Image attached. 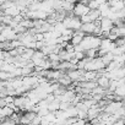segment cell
I'll use <instances>...</instances> for the list:
<instances>
[{"mask_svg": "<svg viewBox=\"0 0 125 125\" xmlns=\"http://www.w3.org/2000/svg\"><path fill=\"white\" fill-rule=\"evenodd\" d=\"M101 41H102V39H101L99 37H97V36L86 34V36L82 38L80 45L82 47L83 52L87 50V49H98V48H99V44H101Z\"/></svg>", "mask_w": 125, "mask_h": 125, "instance_id": "6da1fadb", "label": "cell"}, {"mask_svg": "<svg viewBox=\"0 0 125 125\" xmlns=\"http://www.w3.org/2000/svg\"><path fill=\"white\" fill-rule=\"evenodd\" d=\"M88 11H90L88 6H87L86 4L81 3V1H80V3H76L75 6H74V10H73V12H74V15H75L76 17H81L82 15L88 14Z\"/></svg>", "mask_w": 125, "mask_h": 125, "instance_id": "7a4b0ae2", "label": "cell"}, {"mask_svg": "<svg viewBox=\"0 0 125 125\" xmlns=\"http://www.w3.org/2000/svg\"><path fill=\"white\" fill-rule=\"evenodd\" d=\"M99 27H101V31L102 32H109L114 25H113V21L108 17H101L99 19Z\"/></svg>", "mask_w": 125, "mask_h": 125, "instance_id": "3957f363", "label": "cell"}, {"mask_svg": "<svg viewBox=\"0 0 125 125\" xmlns=\"http://www.w3.org/2000/svg\"><path fill=\"white\" fill-rule=\"evenodd\" d=\"M96 82H97V86H99V87H102V88L107 90V88H108V86H109L110 80H109L107 76H104V75H99V76L96 79Z\"/></svg>", "mask_w": 125, "mask_h": 125, "instance_id": "277c9868", "label": "cell"}, {"mask_svg": "<svg viewBox=\"0 0 125 125\" xmlns=\"http://www.w3.org/2000/svg\"><path fill=\"white\" fill-rule=\"evenodd\" d=\"M94 23L93 22H88V23H82L80 30L85 33V34H93V31H94Z\"/></svg>", "mask_w": 125, "mask_h": 125, "instance_id": "5b68a950", "label": "cell"}, {"mask_svg": "<svg viewBox=\"0 0 125 125\" xmlns=\"http://www.w3.org/2000/svg\"><path fill=\"white\" fill-rule=\"evenodd\" d=\"M4 14H5V15H9V16H11V17H14V16H16V15L20 14V9H19V8L15 5V3H14V5H12L11 8L4 10Z\"/></svg>", "mask_w": 125, "mask_h": 125, "instance_id": "8992f818", "label": "cell"}, {"mask_svg": "<svg viewBox=\"0 0 125 125\" xmlns=\"http://www.w3.org/2000/svg\"><path fill=\"white\" fill-rule=\"evenodd\" d=\"M87 15L90 16V19H91V21H92V22H93V21H96V20H99V19H101V12H99V10H98V9L90 10Z\"/></svg>", "mask_w": 125, "mask_h": 125, "instance_id": "52a82bcc", "label": "cell"}, {"mask_svg": "<svg viewBox=\"0 0 125 125\" xmlns=\"http://www.w3.org/2000/svg\"><path fill=\"white\" fill-rule=\"evenodd\" d=\"M85 36H80V34H75V33H73V36H71V39H70V43L75 47V45H77V44H80L81 43V41H82V38H83Z\"/></svg>", "mask_w": 125, "mask_h": 125, "instance_id": "ba28073f", "label": "cell"}, {"mask_svg": "<svg viewBox=\"0 0 125 125\" xmlns=\"http://www.w3.org/2000/svg\"><path fill=\"white\" fill-rule=\"evenodd\" d=\"M33 52H34V49H30V48H26V50L20 55L23 60H31V58H32V55H33Z\"/></svg>", "mask_w": 125, "mask_h": 125, "instance_id": "9c48e42d", "label": "cell"}, {"mask_svg": "<svg viewBox=\"0 0 125 125\" xmlns=\"http://www.w3.org/2000/svg\"><path fill=\"white\" fill-rule=\"evenodd\" d=\"M101 59H102V61L104 62V66H105L107 64H109L110 61L114 60V55H113L112 53H105L103 56H101Z\"/></svg>", "mask_w": 125, "mask_h": 125, "instance_id": "30bf717a", "label": "cell"}, {"mask_svg": "<svg viewBox=\"0 0 125 125\" xmlns=\"http://www.w3.org/2000/svg\"><path fill=\"white\" fill-rule=\"evenodd\" d=\"M113 93H114V94H116V96L124 97V94H125V87H124V85L118 86V87L114 90V92H113Z\"/></svg>", "mask_w": 125, "mask_h": 125, "instance_id": "8fae6325", "label": "cell"}, {"mask_svg": "<svg viewBox=\"0 0 125 125\" xmlns=\"http://www.w3.org/2000/svg\"><path fill=\"white\" fill-rule=\"evenodd\" d=\"M33 39L34 42H44V36L43 33H36L33 34Z\"/></svg>", "mask_w": 125, "mask_h": 125, "instance_id": "7c38bea8", "label": "cell"}, {"mask_svg": "<svg viewBox=\"0 0 125 125\" xmlns=\"http://www.w3.org/2000/svg\"><path fill=\"white\" fill-rule=\"evenodd\" d=\"M3 99H4V102H5V105H9V104L14 103V99H15V97H12V96H5Z\"/></svg>", "mask_w": 125, "mask_h": 125, "instance_id": "4fadbf2b", "label": "cell"}, {"mask_svg": "<svg viewBox=\"0 0 125 125\" xmlns=\"http://www.w3.org/2000/svg\"><path fill=\"white\" fill-rule=\"evenodd\" d=\"M116 36L124 38V36H125V27H119V28H116Z\"/></svg>", "mask_w": 125, "mask_h": 125, "instance_id": "5bb4252c", "label": "cell"}, {"mask_svg": "<svg viewBox=\"0 0 125 125\" xmlns=\"http://www.w3.org/2000/svg\"><path fill=\"white\" fill-rule=\"evenodd\" d=\"M112 125H124V121H123V119H118V120H115Z\"/></svg>", "mask_w": 125, "mask_h": 125, "instance_id": "9a60e30c", "label": "cell"}, {"mask_svg": "<svg viewBox=\"0 0 125 125\" xmlns=\"http://www.w3.org/2000/svg\"><path fill=\"white\" fill-rule=\"evenodd\" d=\"M5 1H6V0H0V5H3Z\"/></svg>", "mask_w": 125, "mask_h": 125, "instance_id": "2e32d148", "label": "cell"}, {"mask_svg": "<svg viewBox=\"0 0 125 125\" xmlns=\"http://www.w3.org/2000/svg\"><path fill=\"white\" fill-rule=\"evenodd\" d=\"M8 1H10V3H15L16 0H8Z\"/></svg>", "mask_w": 125, "mask_h": 125, "instance_id": "e0dca14e", "label": "cell"}]
</instances>
